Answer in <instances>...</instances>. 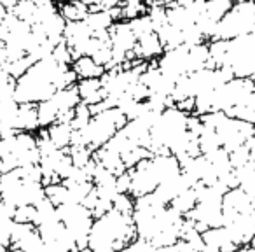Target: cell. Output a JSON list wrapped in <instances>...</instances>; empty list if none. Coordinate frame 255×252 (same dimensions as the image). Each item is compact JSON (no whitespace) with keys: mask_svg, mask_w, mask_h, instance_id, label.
I'll use <instances>...</instances> for the list:
<instances>
[{"mask_svg":"<svg viewBox=\"0 0 255 252\" xmlns=\"http://www.w3.org/2000/svg\"><path fill=\"white\" fill-rule=\"evenodd\" d=\"M103 70H105V67L98 65L91 56L77 58L74 63L75 75H81V77H86V79H98L100 75L103 74Z\"/></svg>","mask_w":255,"mask_h":252,"instance_id":"1","label":"cell"},{"mask_svg":"<svg viewBox=\"0 0 255 252\" xmlns=\"http://www.w3.org/2000/svg\"><path fill=\"white\" fill-rule=\"evenodd\" d=\"M156 252H180V251H178V245L175 244V245H168V247L156 249Z\"/></svg>","mask_w":255,"mask_h":252,"instance_id":"2","label":"cell"}]
</instances>
